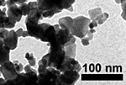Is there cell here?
Listing matches in <instances>:
<instances>
[{"instance_id":"obj_9","label":"cell","mask_w":126,"mask_h":85,"mask_svg":"<svg viewBox=\"0 0 126 85\" xmlns=\"http://www.w3.org/2000/svg\"><path fill=\"white\" fill-rule=\"evenodd\" d=\"M81 65L79 64V62L77 61L75 58L68 57L66 56V58L65 60V62L62 63V65L61 66V68H59V71L61 72H63L66 70H76L78 72L81 71Z\"/></svg>"},{"instance_id":"obj_16","label":"cell","mask_w":126,"mask_h":85,"mask_svg":"<svg viewBox=\"0 0 126 85\" xmlns=\"http://www.w3.org/2000/svg\"><path fill=\"white\" fill-rule=\"evenodd\" d=\"M58 25L61 28H65V29L71 30L72 26L73 25V19L70 16H66V17L61 18L59 19Z\"/></svg>"},{"instance_id":"obj_23","label":"cell","mask_w":126,"mask_h":85,"mask_svg":"<svg viewBox=\"0 0 126 85\" xmlns=\"http://www.w3.org/2000/svg\"><path fill=\"white\" fill-rule=\"evenodd\" d=\"M76 0H61L62 7L64 9H68L69 8L72 7V4L75 3Z\"/></svg>"},{"instance_id":"obj_26","label":"cell","mask_w":126,"mask_h":85,"mask_svg":"<svg viewBox=\"0 0 126 85\" xmlns=\"http://www.w3.org/2000/svg\"><path fill=\"white\" fill-rule=\"evenodd\" d=\"M8 33H9V30H8V29L1 28V29H0V38H2V39L3 40L6 36H7Z\"/></svg>"},{"instance_id":"obj_30","label":"cell","mask_w":126,"mask_h":85,"mask_svg":"<svg viewBox=\"0 0 126 85\" xmlns=\"http://www.w3.org/2000/svg\"><path fill=\"white\" fill-rule=\"evenodd\" d=\"M15 4L17 5H19V4H22V3H24L27 2V0H12Z\"/></svg>"},{"instance_id":"obj_20","label":"cell","mask_w":126,"mask_h":85,"mask_svg":"<svg viewBox=\"0 0 126 85\" xmlns=\"http://www.w3.org/2000/svg\"><path fill=\"white\" fill-rule=\"evenodd\" d=\"M109 15L108 13H102L100 15L97 16V19L95 20L97 21V25H103V24L109 19Z\"/></svg>"},{"instance_id":"obj_10","label":"cell","mask_w":126,"mask_h":85,"mask_svg":"<svg viewBox=\"0 0 126 85\" xmlns=\"http://www.w3.org/2000/svg\"><path fill=\"white\" fill-rule=\"evenodd\" d=\"M18 37L17 34L14 30H9L7 36L3 39V43L4 46H7L9 48L10 51H14L17 48L18 46Z\"/></svg>"},{"instance_id":"obj_14","label":"cell","mask_w":126,"mask_h":85,"mask_svg":"<svg viewBox=\"0 0 126 85\" xmlns=\"http://www.w3.org/2000/svg\"><path fill=\"white\" fill-rule=\"evenodd\" d=\"M56 30L55 29L54 25H49L45 29L43 35H42L41 38H40V40L42 42H47V43H50L51 40H53L55 35H56Z\"/></svg>"},{"instance_id":"obj_2","label":"cell","mask_w":126,"mask_h":85,"mask_svg":"<svg viewBox=\"0 0 126 85\" xmlns=\"http://www.w3.org/2000/svg\"><path fill=\"white\" fill-rule=\"evenodd\" d=\"M49 68L59 69L66 58L64 47L60 45H50L48 52Z\"/></svg>"},{"instance_id":"obj_13","label":"cell","mask_w":126,"mask_h":85,"mask_svg":"<svg viewBox=\"0 0 126 85\" xmlns=\"http://www.w3.org/2000/svg\"><path fill=\"white\" fill-rule=\"evenodd\" d=\"M38 81V72L34 68L30 72H24L23 85H35Z\"/></svg>"},{"instance_id":"obj_32","label":"cell","mask_w":126,"mask_h":85,"mask_svg":"<svg viewBox=\"0 0 126 85\" xmlns=\"http://www.w3.org/2000/svg\"><path fill=\"white\" fill-rule=\"evenodd\" d=\"M32 69H33V68H32V67L30 66V64H29V65H26L25 67H24V71L25 72H30V71H31Z\"/></svg>"},{"instance_id":"obj_37","label":"cell","mask_w":126,"mask_h":85,"mask_svg":"<svg viewBox=\"0 0 126 85\" xmlns=\"http://www.w3.org/2000/svg\"><path fill=\"white\" fill-rule=\"evenodd\" d=\"M27 36H29V35H28V31H27V30H26V31H24V30L23 35H22V37H27Z\"/></svg>"},{"instance_id":"obj_33","label":"cell","mask_w":126,"mask_h":85,"mask_svg":"<svg viewBox=\"0 0 126 85\" xmlns=\"http://www.w3.org/2000/svg\"><path fill=\"white\" fill-rule=\"evenodd\" d=\"M14 4H15V3H14L12 0H7V3H6V6H7V8H9V7H10V6H12Z\"/></svg>"},{"instance_id":"obj_18","label":"cell","mask_w":126,"mask_h":85,"mask_svg":"<svg viewBox=\"0 0 126 85\" xmlns=\"http://www.w3.org/2000/svg\"><path fill=\"white\" fill-rule=\"evenodd\" d=\"M64 49H65V52H66V55L68 57L75 58V56H76V52H77L76 43L65 46Z\"/></svg>"},{"instance_id":"obj_19","label":"cell","mask_w":126,"mask_h":85,"mask_svg":"<svg viewBox=\"0 0 126 85\" xmlns=\"http://www.w3.org/2000/svg\"><path fill=\"white\" fill-rule=\"evenodd\" d=\"M89 16H90L91 20H94L97 19V17L98 15H100L102 14V9L101 8H96L94 9H91L88 12Z\"/></svg>"},{"instance_id":"obj_38","label":"cell","mask_w":126,"mask_h":85,"mask_svg":"<svg viewBox=\"0 0 126 85\" xmlns=\"http://www.w3.org/2000/svg\"><path fill=\"white\" fill-rule=\"evenodd\" d=\"M115 1V3H124V2H125V0H114Z\"/></svg>"},{"instance_id":"obj_3","label":"cell","mask_w":126,"mask_h":85,"mask_svg":"<svg viewBox=\"0 0 126 85\" xmlns=\"http://www.w3.org/2000/svg\"><path fill=\"white\" fill-rule=\"evenodd\" d=\"M91 19L85 16H78V17L73 19V25L71 28V32L72 35L82 39L86 37L87 30H88V25Z\"/></svg>"},{"instance_id":"obj_36","label":"cell","mask_w":126,"mask_h":85,"mask_svg":"<svg viewBox=\"0 0 126 85\" xmlns=\"http://www.w3.org/2000/svg\"><path fill=\"white\" fill-rule=\"evenodd\" d=\"M4 46V43H3V40L2 38H0V49H2V47Z\"/></svg>"},{"instance_id":"obj_29","label":"cell","mask_w":126,"mask_h":85,"mask_svg":"<svg viewBox=\"0 0 126 85\" xmlns=\"http://www.w3.org/2000/svg\"><path fill=\"white\" fill-rule=\"evenodd\" d=\"M82 44L83 46H88L89 45V40L87 39V37H83V38H82Z\"/></svg>"},{"instance_id":"obj_28","label":"cell","mask_w":126,"mask_h":85,"mask_svg":"<svg viewBox=\"0 0 126 85\" xmlns=\"http://www.w3.org/2000/svg\"><path fill=\"white\" fill-rule=\"evenodd\" d=\"M6 12H7V8L6 7H3V9L0 8V17L7 15V13H6Z\"/></svg>"},{"instance_id":"obj_34","label":"cell","mask_w":126,"mask_h":85,"mask_svg":"<svg viewBox=\"0 0 126 85\" xmlns=\"http://www.w3.org/2000/svg\"><path fill=\"white\" fill-rule=\"evenodd\" d=\"M7 0H0V8L1 7H5Z\"/></svg>"},{"instance_id":"obj_11","label":"cell","mask_w":126,"mask_h":85,"mask_svg":"<svg viewBox=\"0 0 126 85\" xmlns=\"http://www.w3.org/2000/svg\"><path fill=\"white\" fill-rule=\"evenodd\" d=\"M50 25L48 23H39L37 25L32 27L31 29L28 30V35L30 37H34L37 40H40L42 35H43V32L45 29H46L47 26Z\"/></svg>"},{"instance_id":"obj_24","label":"cell","mask_w":126,"mask_h":85,"mask_svg":"<svg viewBox=\"0 0 126 85\" xmlns=\"http://www.w3.org/2000/svg\"><path fill=\"white\" fill-rule=\"evenodd\" d=\"M14 64H15L16 71H17L18 73H19V72H21L24 71V66L22 65V63L19 62V61H15V62H14Z\"/></svg>"},{"instance_id":"obj_35","label":"cell","mask_w":126,"mask_h":85,"mask_svg":"<svg viewBox=\"0 0 126 85\" xmlns=\"http://www.w3.org/2000/svg\"><path fill=\"white\" fill-rule=\"evenodd\" d=\"M5 82H6V80L4 79V78H3L0 77V85H4Z\"/></svg>"},{"instance_id":"obj_8","label":"cell","mask_w":126,"mask_h":85,"mask_svg":"<svg viewBox=\"0 0 126 85\" xmlns=\"http://www.w3.org/2000/svg\"><path fill=\"white\" fill-rule=\"evenodd\" d=\"M28 5L30 7V12L29 15L26 16V19L35 23H39L40 20L43 19V15L42 12L38 8L37 2H30L28 3Z\"/></svg>"},{"instance_id":"obj_15","label":"cell","mask_w":126,"mask_h":85,"mask_svg":"<svg viewBox=\"0 0 126 85\" xmlns=\"http://www.w3.org/2000/svg\"><path fill=\"white\" fill-rule=\"evenodd\" d=\"M16 22L15 20L11 19L10 18L6 16H2L0 17V29L1 28H5V29H13L15 26Z\"/></svg>"},{"instance_id":"obj_12","label":"cell","mask_w":126,"mask_h":85,"mask_svg":"<svg viewBox=\"0 0 126 85\" xmlns=\"http://www.w3.org/2000/svg\"><path fill=\"white\" fill-rule=\"evenodd\" d=\"M7 16L17 23L21 20L22 17H23V14H22V11L20 10L19 6L17 4H14L8 8Z\"/></svg>"},{"instance_id":"obj_39","label":"cell","mask_w":126,"mask_h":85,"mask_svg":"<svg viewBox=\"0 0 126 85\" xmlns=\"http://www.w3.org/2000/svg\"><path fill=\"white\" fill-rule=\"evenodd\" d=\"M0 76H1V72H0Z\"/></svg>"},{"instance_id":"obj_21","label":"cell","mask_w":126,"mask_h":85,"mask_svg":"<svg viewBox=\"0 0 126 85\" xmlns=\"http://www.w3.org/2000/svg\"><path fill=\"white\" fill-rule=\"evenodd\" d=\"M25 58L27 59V61L29 62V64L31 67H34L36 64V61H35V58L34 56V54L33 53H30V52H27L25 54Z\"/></svg>"},{"instance_id":"obj_4","label":"cell","mask_w":126,"mask_h":85,"mask_svg":"<svg viewBox=\"0 0 126 85\" xmlns=\"http://www.w3.org/2000/svg\"><path fill=\"white\" fill-rule=\"evenodd\" d=\"M61 72L54 68H47L41 73H38L37 85H58Z\"/></svg>"},{"instance_id":"obj_5","label":"cell","mask_w":126,"mask_h":85,"mask_svg":"<svg viewBox=\"0 0 126 85\" xmlns=\"http://www.w3.org/2000/svg\"><path fill=\"white\" fill-rule=\"evenodd\" d=\"M55 29L56 30V33L55 35L53 40L50 42V45H60L65 47L66 44L70 41V40L72 38V34L69 29H65V28H61L59 25H54Z\"/></svg>"},{"instance_id":"obj_6","label":"cell","mask_w":126,"mask_h":85,"mask_svg":"<svg viewBox=\"0 0 126 85\" xmlns=\"http://www.w3.org/2000/svg\"><path fill=\"white\" fill-rule=\"evenodd\" d=\"M80 78L79 72L76 70H66L61 72L59 76L58 85H72Z\"/></svg>"},{"instance_id":"obj_7","label":"cell","mask_w":126,"mask_h":85,"mask_svg":"<svg viewBox=\"0 0 126 85\" xmlns=\"http://www.w3.org/2000/svg\"><path fill=\"white\" fill-rule=\"evenodd\" d=\"M0 72H1V74L3 76V78L6 81L13 79L19 74L16 71L14 62H10V61H8L3 64L0 65Z\"/></svg>"},{"instance_id":"obj_27","label":"cell","mask_w":126,"mask_h":85,"mask_svg":"<svg viewBox=\"0 0 126 85\" xmlns=\"http://www.w3.org/2000/svg\"><path fill=\"white\" fill-rule=\"evenodd\" d=\"M97 25H97L96 20H95V19L94 20H91L90 23H89V25H88V28H89V29H95Z\"/></svg>"},{"instance_id":"obj_31","label":"cell","mask_w":126,"mask_h":85,"mask_svg":"<svg viewBox=\"0 0 126 85\" xmlns=\"http://www.w3.org/2000/svg\"><path fill=\"white\" fill-rule=\"evenodd\" d=\"M16 34H17L18 37H22V35H23V32H24V30L22 28H19L18 30H16Z\"/></svg>"},{"instance_id":"obj_25","label":"cell","mask_w":126,"mask_h":85,"mask_svg":"<svg viewBox=\"0 0 126 85\" xmlns=\"http://www.w3.org/2000/svg\"><path fill=\"white\" fill-rule=\"evenodd\" d=\"M95 32H96V30L95 29H88L87 30V38L89 40H91L93 38V35L95 34Z\"/></svg>"},{"instance_id":"obj_17","label":"cell","mask_w":126,"mask_h":85,"mask_svg":"<svg viewBox=\"0 0 126 85\" xmlns=\"http://www.w3.org/2000/svg\"><path fill=\"white\" fill-rule=\"evenodd\" d=\"M9 54L10 49L7 46H3L2 49H0V65L9 61Z\"/></svg>"},{"instance_id":"obj_1","label":"cell","mask_w":126,"mask_h":85,"mask_svg":"<svg viewBox=\"0 0 126 85\" xmlns=\"http://www.w3.org/2000/svg\"><path fill=\"white\" fill-rule=\"evenodd\" d=\"M36 2L43 18H51L64 9L61 0H37Z\"/></svg>"},{"instance_id":"obj_22","label":"cell","mask_w":126,"mask_h":85,"mask_svg":"<svg viewBox=\"0 0 126 85\" xmlns=\"http://www.w3.org/2000/svg\"><path fill=\"white\" fill-rule=\"evenodd\" d=\"M19 9L22 11V14H23V16H27L29 15V12H30V7L28 5V3H22V4H19Z\"/></svg>"}]
</instances>
